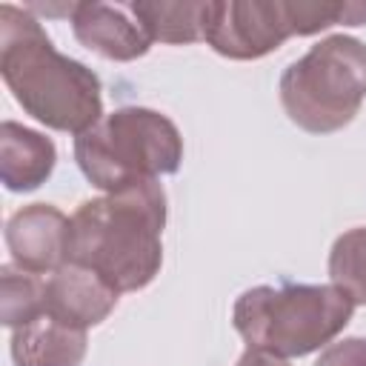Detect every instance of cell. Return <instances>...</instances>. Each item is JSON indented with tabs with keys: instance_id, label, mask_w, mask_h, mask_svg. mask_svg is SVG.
<instances>
[{
	"instance_id": "cell-11",
	"label": "cell",
	"mask_w": 366,
	"mask_h": 366,
	"mask_svg": "<svg viewBox=\"0 0 366 366\" xmlns=\"http://www.w3.org/2000/svg\"><path fill=\"white\" fill-rule=\"evenodd\" d=\"M54 146L49 137L11 120L0 126V177L9 192L37 189L54 169Z\"/></svg>"
},
{
	"instance_id": "cell-5",
	"label": "cell",
	"mask_w": 366,
	"mask_h": 366,
	"mask_svg": "<svg viewBox=\"0 0 366 366\" xmlns=\"http://www.w3.org/2000/svg\"><path fill=\"white\" fill-rule=\"evenodd\" d=\"M366 97V46L355 37H326L280 77V103L292 123L312 134L349 126Z\"/></svg>"
},
{
	"instance_id": "cell-13",
	"label": "cell",
	"mask_w": 366,
	"mask_h": 366,
	"mask_svg": "<svg viewBox=\"0 0 366 366\" xmlns=\"http://www.w3.org/2000/svg\"><path fill=\"white\" fill-rule=\"evenodd\" d=\"M0 286V317L9 329H20L37 315H43V280H37V274L3 266Z\"/></svg>"
},
{
	"instance_id": "cell-2",
	"label": "cell",
	"mask_w": 366,
	"mask_h": 366,
	"mask_svg": "<svg viewBox=\"0 0 366 366\" xmlns=\"http://www.w3.org/2000/svg\"><path fill=\"white\" fill-rule=\"evenodd\" d=\"M0 74L14 100L49 129L80 137L103 120L97 74L60 54L40 23L9 3L0 6Z\"/></svg>"
},
{
	"instance_id": "cell-1",
	"label": "cell",
	"mask_w": 366,
	"mask_h": 366,
	"mask_svg": "<svg viewBox=\"0 0 366 366\" xmlns=\"http://www.w3.org/2000/svg\"><path fill=\"white\" fill-rule=\"evenodd\" d=\"M166 194L157 180L86 200L69 220L66 263L94 272L114 292H137L163 263Z\"/></svg>"
},
{
	"instance_id": "cell-15",
	"label": "cell",
	"mask_w": 366,
	"mask_h": 366,
	"mask_svg": "<svg viewBox=\"0 0 366 366\" xmlns=\"http://www.w3.org/2000/svg\"><path fill=\"white\" fill-rule=\"evenodd\" d=\"M315 366H366V337H346L329 343Z\"/></svg>"
},
{
	"instance_id": "cell-14",
	"label": "cell",
	"mask_w": 366,
	"mask_h": 366,
	"mask_svg": "<svg viewBox=\"0 0 366 366\" xmlns=\"http://www.w3.org/2000/svg\"><path fill=\"white\" fill-rule=\"evenodd\" d=\"M329 274L352 303H366V226L340 234L329 254Z\"/></svg>"
},
{
	"instance_id": "cell-3",
	"label": "cell",
	"mask_w": 366,
	"mask_h": 366,
	"mask_svg": "<svg viewBox=\"0 0 366 366\" xmlns=\"http://www.w3.org/2000/svg\"><path fill=\"white\" fill-rule=\"evenodd\" d=\"M355 312L352 297L332 286H254L234 303L232 323L249 349L274 357H303L337 337Z\"/></svg>"
},
{
	"instance_id": "cell-8",
	"label": "cell",
	"mask_w": 366,
	"mask_h": 366,
	"mask_svg": "<svg viewBox=\"0 0 366 366\" xmlns=\"http://www.w3.org/2000/svg\"><path fill=\"white\" fill-rule=\"evenodd\" d=\"M117 295L94 272L74 263H63L43 283V312L71 329H89L109 317L117 306Z\"/></svg>"
},
{
	"instance_id": "cell-6",
	"label": "cell",
	"mask_w": 366,
	"mask_h": 366,
	"mask_svg": "<svg viewBox=\"0 0 366 366\" xmlns=\"http://www.w3.org/2000/svg\"><path fill=\"white\" fill-rule=\"evenodd\" d=\"M292 34H297L295 3H283V0L206 3L203 40L223 57L254 60L274 51Z\"/></svg>"
},
{
	"instance_id": "cell-9",
	"label": "cell",
	"mask_w": 366,
	"mask_h": 366,
	"mask_svg": "<svg viewBox=\"0 0 366 366\" xmlns=\"http://www.w3.org/2000/svg\"><path fill=\"white\" fill-rule=\"evenodd\" d=\"M74 37L106 60H134L149 51V34L140 23H132L120 6L74 3L71 11Z\"/></svg>"
},
{
	"instance_id": "cell-16",
	"label": "cell",
	"mask_w": 366,
	"mask_h": 366,
	"mask_svg": "<svg viewBox=\"0 0 366 366\" xmlns=\"http://www.w3.org/2000/svg\"><path fill=\"white\" fill-rule=\"evenodd\" d=\"M237 366H289L283 357H274L269 352H260V349H246L243 357L237 360Z\"/></svg>"
},
{
	"instance_id": "cell-4",
	"label": "cell",
	"mask_w": 366,
	"mask_h": 366,
	"mask_svg": "<svg viewBox=\"0 0 366 366\" xmlns=\"http://www.w3.org/2000/svg\"><path fill=\"white\" fill-rule=\"evenodd\" d=\"M74 157L89 183L112 194L174 174L183 160V140L166 114L123 106L74 140Z\"/></svg>"
},
{
	"instance_id": "cell-7",
	"label": "cell",
	"mask_w": 366,
	"mask_h": 366,
	"mask_svg": "<svg viewBox=\"0 0 366 366\" xmlns=\"http://www.w3.org/2000/svg\"><path fill=\"white\" fill-rule=\"evenodd\" d=\"M66 232L69 217L60 209L49 203H31L9 217L6 246L17 269L46 274L57 272L66 263Z\"/></svg>"
},
{
	"instance_id": "cell-12",
	"label": "cell",
	"mask_w": 366,
	"mask_h": 366,
	"mask_svg": "<svg viewBox=\"0 0 366 366\" xmlns=\"http://www.w3.org/2000/svg\"><path fill=\"white\" fill-rule=\"evenodd\" d=\"M129 11L137 17L149 40L160 43H194L203 40L206 3H132Z\"/></svg>"
},
{
	"instance_id": "cell-10",
	"label": "cell",
	"mask_w": 366,
	"mask_h": 366,
	"mask_svg": "<svg viewBox=\"0 0 366 366\" xmlns=\"http://www.w3.org/2000/svg\"><path fill=\"white\" fill-rule=\"evenodd\" d=\"M83 355L86 332L71 329L46 312L11 335V357L17 366H80Z\"/></svg>"
}]
</instances>
